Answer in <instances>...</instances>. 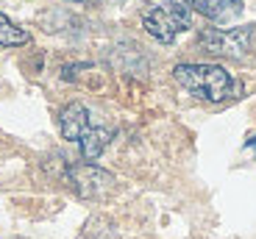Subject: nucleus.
Instances as JSON below:
<instances>
[{
  "label": "nucleus",
  "mask_w": 256,
  "mask_h": 239,
  "mask_svg": "<svg viewBox=\"0 0 256 239\" xmlns=\"http://www.w3.org/2000/svg\"><path fill=\"white\" fill-rule=\"evenodd\" d=\"M173 75L192 97L206 100V103H223L240 89L231 72L220 64H176Z\"/></svg>",
  "instance_id": "nucleus-1"
},
{
  "label": "nucleus",
  "mask_w": 256,
  "mask_h": 239,
  "mask_svg": "<svg viewBox=\"0 0 256 239\" xmlns=\"http://www.w3.org/2000/svg\"><path fill=\"white\" fill-rule=\"evenodd\" d=\"M190 25H192V8L181 0H164L159 6L148 8L145 17H142V28L162 45H173Z\"/></svg>",
  "instance_id": "nucleus-2"
},
{
  "label": "nucleus",
  "mask_w": 256,
  "mask_h": 239,
  "mask_svg": "<svg viewBox=\"0 0 256 239\" xmlns=\"http://www.w3.org/2000/svg\"><path fill=\"white\" fill-rule=\"evenodd\" d=\"M256 36V25H242V28H206L198 33V45L212 56H231L242 58L248 56L250 45Z\"/></svg>",
  "instance_id": "nucleus-3"
},
{
  "label": "nucleus",
  "mask_w": 256,
  "mask_h": 239,
  "mask_svg": "<svg viewBox=\"0 0 256 239\" xmlns=\"http://www.w3.org/2000/svg\"><path fill=\"white\" fill-rule=\"evenodd\" d=\"M67 181H70V187L81 198H98L103 189H109L114 184V175L86 162V164H72V167H67Z\"/></svg>",
  "instance_id": "nucleus-4"
},
{
  "label": "nucleus",
  "mask_w": 256,
  "mask_h": 239,
  "mask_svg": "<svg viewBox=\"0 0 256 239\" xmlns=\"http://www.w3.org/2000/svg\"><path fill=\"white\" fill-rule=\"evenodd\" d=\"M58 128H62V136L67 142H81V136L92 128L86 106L84 103H67L58 111Z\"/></svg>",
  "instance_id": "nucleus-5"
},
{
  "label": "nucleus",
  "mask_w": 256,
  "mask_h": 239,
  "mask_svg": "<svg viewBox=\"0 0 256 239\" xmlns=\"http://www.w3.org/2000/svg\"><path fill=\"white\" fill-rule=\"evenodd\" d=\"M184 3L209 19H228L242 8V0H184Z\"/></svg>",
  "instance_id": "nucleus-6"
},
{
  "label": "nucleus",
  "mask_w": 256,
  "mask_h": 239,
  "mask_svg": "<svg viewBox=\"0 0 256 239\" xmlns=\"http://www.w3.org/2000/svg\"><path fill=\"white\" fill-rule=\"evenodd\" d=\"M109 142H112V131L92 125V128L81 136L78 148H81V156L86 159V162H95V159H100V153L106 150V145H109Z\"/></svg>",
  "instance_id": "nucleus-7"
},
{
  "label": "nucleus",
  "mask_w": 256,
  "mask_h": 239,
  "mask_svg": "<svg viewBox=\"0 0 256 239\" xmlns=\"http://www.w3.org/2000/svg\"><path fill=\"white\" fill-rule=\"evenodd\" d=\"M28 31H22L20 25H14L6 14L0 11V47H20L28 42Z\"/></svg>",
  "instance_id": "nucleus-8"
},
{
  "label": "nucleus",
  "mask_w": 256,
  "mask_h": 239,
  "mask_svg": "<svg viewBox=\"0 0 256 239\" xmlns=\"http://www.w3.org/2000/svg\"><path fill=\"white\" fill-rule=\"evenodd\" d=\"M254 145H256V139H250V142H248V148H254Z\"/></svg>",
  "instance_id": "nucleus-9"
},
{
  "label": "nucleus",
  "mask_w": 256,
  "mask_h": 239,
  "mask_svg": "<svg viewBox=\"0 0 256 239\" xmlns=\"http://www.w3.org/2000/svg\"><path fill=\"white\" fill-rule=\"evenodd\" d=\"M78 3H86V0H78Z\"/></svg>",
  "instance_id": "nucleus-10"
}]
</instances>
